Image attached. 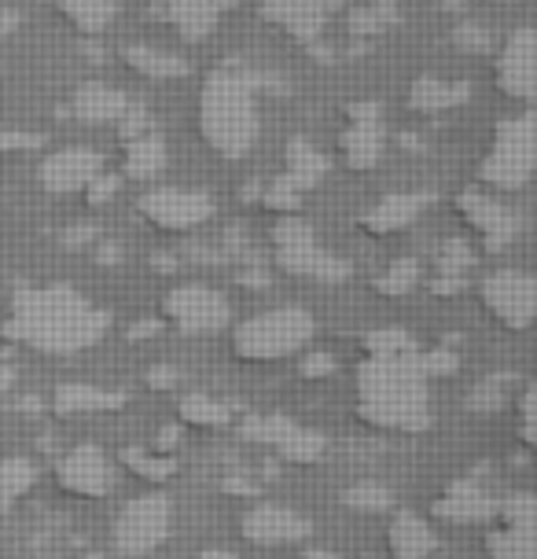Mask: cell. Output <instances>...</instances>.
<instances>
[{
  "label": "cell",
  "mask_w": 537,
  "mask_h": 559,
  "mask_svg": "<svg viewBox=\"0 0 537 559\" xmlns=\"http://www.w3.org/2000/svg\"><path fill=\"white\" fill-rule=\"evenodd\" d=\"M416 284H420V262L402 258V262H394L383 276H375L372 287H375V295H383V298H402V295H409Z\"/></svg>",
  "instance_id": "obj_36"
},
{
  "label": "cell",
  "mask_w": 537,
  "mask_h": 559,
  "mask_svg": "<svg viewBox=\"0 0 537 559\" xmlns=\"http://www.w3.org/2000/svg\"><path fill=\"white\" fill-rule=\"evenodd\" d=\"M313 523L295 508L284 504H254L240 515V534L243 542H251L258 548H281V545H302L310 537Z\"/></svg>",
  "instance_id": "obj_16"
},
{
  "label": "cell",
  "mask_w": 537,
  "mask_h": 559,
  "mask_svg": "<svg viewBox=\"0 0 537 559\" xmlns=\"http://www.w3.org/2000/svg\"><path fill=\"white\" fill-rule=\"evenodd\" d=\"M52 478L59 493L77 497V501H99L115 489V467L107 461V453L93 442L74 445L71 453H63L52 467Z\"/></svg>",
  "instance_id": "obj_13"
},
{
  "label": "cell",
  "mask_w": 537,
  "mask_h": 559,
  "mask_svg": "<svg viewBox=\"0 0 537 559\" xmlns=\"http://www.w3.org/2000/svg\"><path fill=\"white\" fill-rule=\"evenodd\" d=\"M177 413H181V427H199V431H217V427H225L232 419V408L203 391L184 394Z\"/></svg>",
  "instance_id": "obj_28"
},
{
  "label": "cell",
  "mask_w": 537,
  "mask_h": 559,
  "mask_svg": "<svg viewBox=\"0 0 537 559\" xmlns=\"http://www.w3.org/2000/svg\"><path fill=\"white\" fill-rule=\"evenodd\" d=\"M243 442H262L281 456L284 464H317L324 456V438L310 427L295 424L284 413H251L240 424Z\"/></svg>",
  "instance_id": "obj_8"
},
{
  "label": "cell",
  "mask_w": 537,
  "mask_h": 559,
  "mask_svg": "<svg viewBox=\"0 0 537 559\" xmlns=\"http://www.w3.org/2000/svg\"><path fill=\"white\" fill-rule=\"evenodd\" d=\"M456 217H461L467 233L475 236L482 254H501L520 239V214L490 192L456 195Z\"/></svg>",
  "instance_id": "obj_12"
},
{
  "label": "cell",
  "mask_w": 537,
  "mask_h": 559,
  "mask_svg": "<svg viewBox=\"0 0 537 559\" xmlns=\"http://www.w3.org/2000/svg\"><path fill=\"white\" fill-rule=\"evenodd\" d=\"M8 508H12V504H8V501H0V515H4V512H8Z\"/></svg>",
  "instance_id": "obj_57"
},
{
  "label": "cell",
  "mask_w": 537,
  "mask_h": 559,
  "mask_svg": "<svg viewBox=\"0 0 537 559\" xmlns=\"http://www.w3.org/2000/svg\"><path fill=\"white\" fill-rule=\"evenodd\" d=\"M181 438H184V427L181 424H174V427H163L155 438H152V453L158 456H174V449L181 445Z\"/></svg>",
  "instance_id": "obj_47"
},
{
  "label": "cell",
  "mask_w": 537,
  "mask_h": 559,
  "mask_svg": "<svg viewBox=\"0 0 537 559\" xmlns=\"http://www.w3.org/2000/svg\"><path fill=\"white\" fill-rule=\"evenodd\" d=\"M37 136H26V133H8V129H0V155L4 152H19V147H34Z\"/></svg>",
  "instance_id": "obj_49"
},
{
  "label": "cell",
  "mask_w": 537,
  "mask_h": 559,
  "mask_svg": "<svg viewBox=\"0 0 537 559\" xmlns=\"http://www.w3.org/2000/svg\"><path fill=\"white\" fill-rule=\"evenodd\" d=\"M479 298L486 313L509 332H526L537 309V280L523 269H493L482 276Z\"/></svg>",
  "instance_id": "obj_9"
},
{
  "label": "cell",
  "mask_w": 537,
  "mask_h": 559,
  "mask_svg": "<svg viewBox=\"0 0 537 559\" xmlns=\"http://www.w3.org/2000/svg\"><path fill=\"white\" fill-rule=\"evenodd\" d=\"M472 88L464 82H445V78H420L413 88H409V107L416 115H442V111H453V107L467 104Z\"/></svg>",
  "instance_id": "obj_25"
},
{
  "label": "cell",
  "mask_w": 537,
  "mask_h": 559,
  "mask_svg": "<svg viewBox=\"0 0 537 559\" xmlns=\"http://www.w3.org/2000/svg\"><path fill=\"white\" fill-rule=\"evenodd\" d=\"M386 548L391 559H431L439 552V534L431 531V523L416 512H394L391 531H386Z\"/></svg>",
  "instance_id": "obj_21"
},
{
  "label": "cell",
  "mask_w": 537,
  "mask_h": 559,
  "mask_svg": "<svg viewBox=\"0 0 537 559\" xmlns=\"http://www.w3.org/2000/svg\"><path fill=\"white\" fill-rule=\"evenodd\" d=\"M158 332V321H136V328H129V338H147Z\"/></svg>",
  "instance_id": "obj_53"
},
{
  "label": "cell",
  "mask_w": 537,
  "mask_h": 559,
  "mask_svg": "<svg viewBox=\"0 0 537 559\" xmlns=\"http://www.w3.org/2000/svg\"><path fill=\"white\" fill-rule=\"evenodd\" d=\"M37 483V467L26 461V456H8L0 461V501L15 504L19 497L29 493Z\"/></svg>",
  "instance_id": "obj_33"
},
{
  "label": "cell",
  "mask_w": 537,
  "mask_h": 559,
  "mask_svg": "<svg viewBox=\"0 0 537 559\" xmlns=\"http://www.w3.org/2000/svg\"><path fill=\"white\" fill-rule=\"evenodd\" d=\"M85 559H99V556H85Z\"/></svg>",
  "instance_id": "obj_59"
},
{
  "label": "cell",
  "mask_w": 537,
  "mask_h": 559,
  "mask_svg": "<svg viewBox=\"0 0 537 559\" xmlns=\"http://www.w3.org/2000/svg\"><path fill=\"white\" fill-rule=\"evenodd\" d=\"M493 512H497V497L479 478H453V483L442 489L439 501H434V515L450 526L493 523Z\"/></svg>",
  "instance_id": "obj_18"
},
{
  "label": "cell",
  "mask_w": 537,
  "mask_h": 559,
  "mask_svg": "<svg viewBox=\"0 0 537 559\" xmlns=\"http://www.w3.org/2000/svg\"><path fill=\"white\" fill-rule=\"evenodd\" d=\"M357 419L372 431L420 435L431 427L427 379L409 357H365L357 365Z\"/></svg>",
  "instance_id": "obj_2"
},
{
  "label": "cell",
  "mask_w": 537,
  "mask_h": 559,
  "mask_svg": "<svg viewBox=\"0 0 537 559\" xmlns=\"http://www.w3.org/2000/svg\"><path fill=\"white\" fill-rule=\"evenodd\" d=\"M122 59L133 74L144 78V82H174V78L188 74L184 59H177L174 52H163V48H152V45H129Z\"/></svg>",
  "instance_id": "obj_27"
},
{
  "label": "cell",
  "mask_w": 537,
  "mask_h": 559,
  "mask_svg": "<svg viewBox=\"0 0 537 559\" xmlns=\"http://www.w3.org/2000/svg\"><path fill=\"white\" fill-rule=\"evenodd\" d=\"M147 383L158 386V391H170V386L181 383V372H177V368H170V365H155L152 372H147Z\"/></svg>",
  "instance_id": "obj_48"
},
{
  "label": "cell",
  "mask_w": 537,
  "mask_h": 559,
  "mask_svg": "<svg viewBox=\"0 0 537 559\" xmlns=\"http://www.w3.org/2000/svg\"><path fill=\"white\" fill-rule=\"evenodd\" d=\"M63 8V19L82 34H99L107 29V23L115 19V4L111 0H59Z\"/></svg>",
  "instance_id": "obj_31"
},
{
  "label": "cell",
  "mask_w": 537,
  "mask_h": 559,
  "mask_svg": "<svg viewBox=\"0 0 537 559\" xmlns=\"http://www.w3.org/2000/svg\"><path fill=\"white\" fill-rule=\"evenodd\" d=\"M497 4H515V0H497Z\"/></svg>",
  "instance_id": "obj_58"
},
{
  "label": "cell",
  "mask_w": 537,
  "mask_h": 559,
  "mask_svg": "<svg viewBox=\"0 0 537 559\" xmlns=\"http://www.w3.org/2000/svg\"><path fill=\"white\" fill-rule=\"evenodd\" d=\"M302 203V188H298L291 177H273V185L262 192V206L265 210H276L281 217H291L295 214V206Z\"/></svg>",
  "instance_id": "obj_39"
},
{
  "label": "cell",
  "mask_w": 537,
  "mask_h": 559,
  "mask_svg": "<svg viewBox=\"0 0 537 559\" xmlns=\"http://www.w3.org/2000/svg\"><path fill=\"white\" fill-rule=\"evenodd\" d=\"M391 4H375V8H361L354 19V26H357V34H380V29L391 26Z\"/></svg>",
  "instance_id": "obj_42"
},
{
  "label": "cell",
  "mask_w": 537,
  "mask_h": 559,
  "mask_svg": "<svg viewBox=\"0 0 537 559\" xmlns=\"http://www.w3.org/2000/svg\"><path fill=\"white\" fill-rule=\"evenodd\" d=\"M302 559H339L335 552H321V548H317V552H306Z\"/></svg>",
  "instance_id": "obj_55"
},
{
  "label": "cell",
  "mask_w": 537,
  "mask_h": 559,
  "mask_svg": "<svg viewBox=\"0 0 537 559\" xmlns=\"http://www.w3.org/2000/svg\"><path fill=\"white\" fill-rule=\"evenodd\" d=\"M467 265H475V251L464 243V239H450L442 258H439V273L442 276H461Z\"/></svg>",
  "instance_id": "obj_41"
},
{
  "label": "cell",
  "mask_w": 537,
  "mask_h": 559,
  "mask_svg": "<svg viewBox=\"0 0 537 559\" xmlns=\"http://www.w3.org/2000/svg\"><path fill=\"white\" fill-rule=\"evenodd\" d=\"M136 210L158 233H195L214 217V199L199 188H152L136 199Z\"/></svg>",
  "instance_id": "obj_11"
},
{
  "label": "cell",
  "mask_w": 537,
  "mask_h": 559,
  "mask_svg": "<svg viewBox=\"0 0 537 559\" xmlns=\"http://www.w3.org/2000/svg\"><path fill=\"white\" fill-rule=\"evenodd\" d=\"M486 552L490 559H537V531H512L493 523L486 531Z\"/></svg>",
  "instance_id": "obj_29"
},
{
  "label": "cell",
  "mask_w": 537,
  "mask_h": 559,
  "mask_svg": "<svg viewBox=\"0 0 537 559\" xmlns=\"http://www.w3.org/2000/svg\"><path fill=\"white\" fill-rule=\"evenodd\" d=\"M166 144L155 133H141L133 140H126L122 147V177L129 181H155L166 169Z\"/></svg>",
  "instance_id": "obj_24"
},
{
  "label": "cell",
  "mask_w": 537,
  "mask_h": 559,
  "mask_svg": "<svg viewBox=\"0 0 537 559\" xmlns=\"http://www.w3.org/2000/svg\"><path fill=\"white\" fill-rule=\"evenodd\" d=\"M343 504L354 508V512H368V515H380V512H391L394 508V493L380 483H361V486H350L343 493Z\"/></svg>",
  "instance_id": "obj_37"
},
{
  "label": "cell",
  "mask_w": 537,
  "mask_h": 559,
  "mask_svg": "<svg viewBox=\"0 0 537 559\" xmlns=\"http://www.w3.org/2000/svg\"><path fill=\"white\" fill-rule=\"evenodd\" d=\"M497 526H512V531H537V504L530 493H512L497 501L493 512Z\"/></svg>",
  "instance_id": "obj_35"
},
{
  "label": "cell",
  "mask_w": 537,
  "mask_h": 559,
  "mask_svg": "<svg viewBox=\"0 0 537 559\" xmlns=\"http://www.w3.org/2000/svg\"><path fill=\"white\" fill-rule=\"evenodd\" d=\"M217 15H222L217 0H170V8H166V23H170L184 41H203L217 26Z\"/></svg>",
  "instance_id": "obj_26"
},
{
  "label": "cell",
  "mask_w": 537,
  "mask_h": 559,
  "mask_svg": "<svg viewBox=\"0 0 537 559\" xmlns=\"http://www.w3.org/2000/svg\"><path fill=\"white\" fill-rule=\"evenodd\" d=\"M225 489H228V493H243V497H254L258 493V489L247 483V478H228Z\"/></svg>",
  "instance_id": "obj_51"
},
{
  "label": "cell",
  "mask_w": 537,
  "mask_h": 559,
  "mask_svg": "<svg viewBox=\"0 0 537 559\" xmlns=\"http://www.w3.org/2000/svg\"><path fill=\"white\" fill-rule=\"evenodd\" d=\"M163 321L184 335H214L232 324V306L206 284H181L163 298Z\"/></svg>",
  "instance_id": "obj_10"
},
{
  "label": "cell",
  "mask_w": 537,
  "mask_h": 559,
  "mask_svg": "<svg viewBox=\"0 0 537 559\" xmlns=\"http://www.w3.org/2000/svg\"><path fill=\"white\" fill-rule=\"evenodd\" d=\"M129 402L126 391H107L96 383H59L52 394L56 416H88V413H118Z\"/></svg>",
  "instance_id": "obj_22"
},
{
  "label": "cell",
  "mask_w": 537,
  "mask_h": 559,
  "mask_svg": "<svg viewBox=\"0 0 537 559\" xmlns=\"http://www.w3.org/2000/svg\"><path fill=\"white\" fill-rule=\"evenodd\" d=\"M537 158V126L534 115L504 118L493 129V144L479 163V181L490 192H520L534 174Z\"/></svg>",
  "instance_id": "obj_5"
},
{
  "label": "cell",
  "mask_w": 537,
  "mask_h": 559,
  "mask_svg": "<svg viewBox=\"0 0 537 559\" xmlns=\"http://www.w3.org/2000/svg\"><path fill=\"white\" fill-rule=\"evenodd\" d=\"M118 185H122V177H111V174H99L93 185L85 188V199L93 206H104L107 199H111L115 192H118Z\"/></svg>",
  "instance_id": "obj_46"
},
{
  "label": "cell",
  "mask_w": 537,
  "mask_h": 559,
  "mask_svg": "<svg viewBox=\"0 0 537 559\" xmlns=\"http://www.w3.org/2000/svg\"><path fill=\"white\" fill-rule=\"evenodd\" d=\"M170 523H174V508L166 501V493L152 489L144 497H133L115 519V552L126 559L152 556L170 537Z\"/></svg>",
  "instance_id": "obj_7"
},
{
  "label": "cell",
  "mask_w": 537,
  "mask_h": 559,
  "mask_svg": "<svg viewBox=\"0 0 537 559\" xmlns=\"http://www.w3.org/2000/svg\"><path fill=\"white\" fill-rule=\"evenodd\" d=\"M71 107L85 126H118L129 111V96L115 85L85 82V85H77Z\"/></svg>",
  "instance_id": "obj_23"
},
{
  "label": "cell",
  "mask_w": 537,
  "mask_h": 559,
  "mask_svg": "<svg viewBox=\"0 0 537 559\" xmlns=\"http://www.w3.org/2000/svg\"><path fill=\"white\" fill-rule=\"evenodd\" d=\"M464 287V280L461 276H442V280H434V295H456Z\"/></svg>",
  "instance_id": "obj_50"
},
{
  "label": "cell",
  "mask_w": 537,
  "mask_h": 559,
  "mask_svg": "<svg viewBox=\"0 0 537 559\" xmlns=\"http://www.w3.org/2000/svg\"><path fill=\"white\" fill-rule=\"evenodd\" d=\"M416 368H420V376L431 383V379L453 376L456 368H461V357H456L453 349H416Z\"/></svg>",
  "instance_id": "obj_40"
},
{
  "label": "cell",
  "mask_w": 537,
  "mask_h": 559,
  "mask_svg": "<svg viewBox=\"0 0 537 559\" xmlns=\"http://www.w3.org/2000/svg\"><path fill=\"white\" fill-rule=\"evenodd\" d=\"M453 41L464 48V52H486L490 48V37H486V29L482 26H475V23H467L461 29H453Z\"/></svg>",
  "instance_id": "obj_45"
},
{
  "label": "cell",
  "mask_w": 537,
  "mask_h": 559,
  "mask_svg": "<svg viewBox=\"0 0 537 559\" xmlns=\"http://www.w3.org/2000/svg\"><path fill=\"white\" fill-rule=\"evenodd\" d=\"M111 328V317L96 309L74 287H23L12 298L4 321V338L15 346H29L48 357H71L96 346Z\"/></svg>",
  "instance_id": "obj_1"
},
{
  "label": "cell",
  "mask_w": 537,
  "mask_h": 559,
  "mask_svg": "<svg viewBox=\"0 0 537 559\" xmlns=\"http://www.w3.org/2000/svg\"><path fill=\"white\" fill-rule=\"evenodd\" d=\"M339 0H262V15L298 41H313Z\"/></svg>",
  "instance_id": "obj_19"
},
{
  "label": "cell",
  "mask_w": 537,
  "mask_h": 559,
  "mask_svg": "<svg viewBox=\"0 0 537 559\" xmlns=\"http://www.w3.org/2000/svg\"><path fill=\"white\" fill-rule=\"evenodd\" d=\"M199 133H203L206 147L228 163L251 155L258 140V104L243 74L217 70L206 78L203 93H199Z\"/></svg>",
  "instance_id": "obj_3"
},
{
  "label": "cell",
  "mask_w": 537,
  "mask_h": 559,
  "mask_svg": "<svg viewBox=\"0 0 537 559\" xmlns=\"http://www.w3.org/2000/svg\"><path fill=\"white\" fill-rule=\"evenodd\" d=\"M434 203L431 192H402V195H386L383 203H375L361 217V228L368 236H394L405 233L409 225L420 222V214Z\"/></svg>",
  "instance_id": "obj_20"
},
{
  "label": "cell",
  "mask_w": 537,
  "mask_h": 559,
  "mask_svg": "<svg viewBox=\"0 0 537 559\" xmlns=\"http://www.w3.org/2000/svg\"><path fill=\"white\" fill-rule=\"evenodd\" d=\"M327 166H332V158H327L324 152H317L313 144H302V140H295L291 147H287V177L302 188H313L321 177L327 174Z\"/></svg>",
  "instance_id": "obj_30"
},
{
  "label": "cell",
  "mask_w": 537,
  "mask_h": 559,
  "mask_svg": "<svg viewBox=\"0 0 537 559\" xmlns=\"http://www.w3.org/2000/svg\"><path fill=\"white\" fill-rule=\"evenodd\" d=\"M15 26V12H0V45H4V37L12 34Z\"/></svg>",
  "instance_id": "obj_54"
},
{
  "label": "cell",
  "mask_w": 537,
  "mask_h": 559,
  "mask_svg": "<svg viewBox=\"0 0 537 559\" xmlns=\"http://www.w3.org/2000/svg\"><path fill=\"white\" fill-rule=\"evenodd\" d=\"M383 147H386V122H383V111L380 104H354L346 111V129L339 136V155H343V166L346 169H365L380 166L383 158Z\"/></svg>",
  "instance_id": "obj_14"
},
{
  "label": "cell",
  "mask_w": 537,
  "mask_h": 559,
  "mask_svg": "<svg viewBox=\"0 0 537 559\" xmlns=\"http://www.w3.org/2000/svg\"><path fill=\"white\" fill-rule=\"evenodd\" d=\"M335 357L332 354H302V365H298V372H302V379H327L335 376Z\"/></svg>",
  "instance_id": "obj_44"
},
{
  "label": "cell",
  "mask_w": 537,
  "mask_h": 559,
  "mask_svg": "<svg viewBox=\"0 0 537 559\" xmlns=\"http://www.w3.org/2000/svg\"><path fill=\"white\" fill-rule=\"evenodd\" d=\"M99 174H104V155H96L93 147H59L37 166V185L48 195H71L85 192Z\"/></svg>",
  "instance_id": "obj_17"
},
{
  "label": "cell",
  "mask_w": 537,
  "mask_h": 559,
  "mask_svg": "<svg viewBox=\"0 0 537 559\" xmlns=\"http://www.w3.org/2000/svg\"><path fill=\"white\" fill-rule=\"evenodd\" d=\"M537 41H534V29L520 26L509 34V41L501 45V52L493 59V82L509 99H520V104H530L537 93Z\"/></svg>",
  "instance_id": "obj_15"
},
{
  "label": "cell",
  "mask_w": 537,
  "mask_h": 559,
  "mask_svg": "<svg viewBox=\"0 0 537 559\" xmlns=\"http://www.w3.org/2000/svg\"><path fill=\"white\" fill-rule=\"evenodd\" d=\"M122 464L133 475H141L144 483H166V478L177 472L174 456H158V453H152V449H144V445H129L122 453Z\"/></svg>",
  "instance_id": "obj_32"
},
{
  "label": "cell",
  "mask_w": 537,
  "mask_h": 559,
  "mask_svg": "<svg viewBox=\"0 0 537 559\" xmlns=\"http://www.w3.org/2000/svg\"><path fill=\"white\" fill-rule=\"evenodd\" d=\"M504 402H509V386H504V376L482 379V383H475V391L467 394V408H472V413H482V416L501 413Z\"/></svg>",
  "instance_id": "obj_38"
},
{
  "label": "cell",
  "mask_w": 537,
  "mask_h": 559,
  "mask_svg": "<svg viewBox=\"0 0 537 559\" xmlns=\"http://www.w3.org/2000/svg\"><path fill=\"white\" fill-rule=\"evenodd\" d=\"M537 397H534V386L526 383L523 386V397H520V435H523V445H534L537 438Z\"/></svg>",
  "instance_id": "obj_43"
},
{
  "label": "cell",
  "mask_w": 537,
  "mask_h": 559,
  "mask_svg": "<svg viewBox=\"0 0 537 559\" xmlns=\"http://www.w3.org/2000/svg\"><path fill=\"white\" fill-rule=\"evenodd\" d=\"M273 262L281 273L317 280V284H339V280L350 276V265H346L343 258L327 254L324 247L317 243L313 225L295 214L281 217V222L273 225Z\"/></svg>",
  "instance_id": "obj_6"
},
{
  "label": "cell",
  "mask_w": 537,
  "mask_h": 559,
  "mask_svg": "<svg viewBox=\"0 0 537 559\" xmlns=\"http://www.w3.org/2000/svg\"><path fill=\"white\" fill-rule=\"evenodd\" d=\"M361 343H365L368 357H409L420 349L416 338L409 332H402V328H375V332H368Z\"/></svg>",
  "instance_id": "obj_34"
},
{
  "label": "cell",
  "mask_w": 537,
  "mask_h": 559,
  "mask_svg": "<svg viewBox=\"0 0 537 559\" xmlns=\"http://www.w3.org/2000/svg\"><path fill=\"white\" fill-rule=\"evenodd\" d=\"M12 386H15V368L12 365H0V397H8Z\"/></svg>",
  "instance_id": "obj_52"
},
{
  "label": "cell",
  "mask_w": 537,
  "mask_h": 559,
  "mask_svg": "<svg viewBox=\"0 0 537 559\" xmlns=\"http://www.w3.org/2000/svg\"><path fill=\"white\" fill-rule=\"evenodd\" d=\"M199 559H240V556H232V552H203Z\"/></svg>",
  "instance_id": "obj_56"
},
{
  "label": "cell",
  "mask_w": 537,
  "mask_h": 559,
  "mask_svg": "<svg viewBox=\"0 0 537 559\" xmlns=\"http://www.w3.org/2000/svg\"><path fill=\"white\" fill-rule=\"evenodd\" d=\"M313 313L302 306H276L232 328V357L243 365H273L295 357L313 338Z\"/></svg>",
  "instance_id": "obj_4"
}]
</instances>
